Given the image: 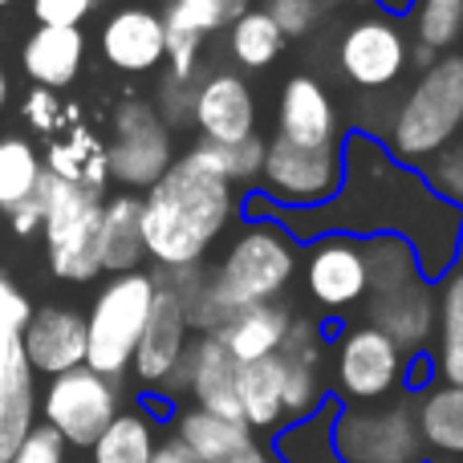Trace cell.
<instances>
[{"instance_id":"6da1fadb","label":"cell","mask_w":463,"mask_h":463,"mask_svg":"<svg viewBox=\"0 0 463 463\" xmlns=\"http://www.w3.org/2000/svg\"><path fill=\"white\" fill-rule=\"evenodd\" d=\"M342 192L313 212H280L272 208V220H280L301 244L317 236H399L411 244L423 277L443 280L459 264L463 252V212L431 192L423 171L402 167L383 138L366 130H345L342 138Z\"/></svg>"},{"instance_id":"7a4b0ae2","label":"cell","mask_w":463,"mask_h":463,"mask_svg":"<svg viewBox=\"0 0 463 463\" xmlns=\"http://www.w3.org/2000/svg\"><path fill=\"white\" fill-rule=\"evenodd\" d=\"M301 252L305 244L280 220H244L216 269L159 272V277L179 293L195 334H220L232 313L280 301L301 272Z\"/></svg>"},{"instance_id":"3957f363","label":"cell","mask_w":463,"mask_h":463,"mask_svg":"<svg viewBox=\"0 0 463 463\" xmlns=\"http://www.w3.org/2000/svg\"><path fill=\"white\" fill-rule=\"evenodd\" d=\"M240 208L244 195H236V187L192 146L151 192H143L146 256L159 264V272L203 269Z\"/></svg>"},{"instance_id":"277c9868","label":"cell","mask_w":463,"mask_h":463,"mask_svg":"<svg viewBox=\"0 0 463 463\" xmlns=\"http://www.w3.org/2000/svg\"><path fill=\"white\" fill-rule=\"evenodd\" d=\"M463 135V49L435 57L402 102L394 106L391 127H386V151L402 167L427 171L435 155H443Z\"/></svg>"},{"instance_id":"5b68a950","label":"cell","mask_w":463,"mask_h":463,"mask_svg":"<svg viewBox=\"0 0 463 463\" xmlns=\"http://www.w3.org/2000/svg\"><path fill=\"white\" fill-rule=\"evenodd\" d=\"M155 297H159V277L143 269L110 277L94 293V305L86 313V366L94 374L118 383L130 370L143 329L151 321Z\"/></svg>"},{"instance_id":"8992f818","label":"cell","mask_w":463,"mask_h":463,"mask_svg":"<svg viewBox=\"0 0 463 463\" xmlns=\"http://www.w3.org/2000/svg\"><path fill=\"white\" fill-rule=\"evenodd\" d=\"M102 192L78 187L45 171L41 179V236L45 260L57 280L86 285L102 277L98 264V228H102Z\"/></svg>"},{"instance_id":"52a82bcc","label":"cell","mask_w":463,"mask_h":463,"mask_svg":"<svg viewBox=\"0 0 463 463\" xmlns=\"http://www.w3.org/2000/svg\"><path fill=\"white\" fill-rule=\"evenodd\" d=\"M407 354L370 321L342 329L329 345V394L342 407L391 402L407 383Z\"/></svg>"},{"instance_id":"ba28073f","label":"cell","mask_w":463,"mask_h":463,"mask_svg":"<svg viewBox=\"0 0 463 463\" xmlns=\"http://www.w3.org/2000/svg\"><path fill=\"white\" fill-rule=\"evenodd\" d=\"M334 451L337 463H431L411 394L378 407H337Z\"/></svg>"},{"instance_id":"9c48e42d","label":"cell","mask_w":463,"mask_h":463,"mask_svg":"<svg viewBox=\"0 0 463 463\" xmlns=\"http://www.w3.org/2000/svg\"><path fill=\"white\" fill-rule=\"evenodd\" d=\"M175 159V135L163 122L159 106L130 98L114 110L110 143H106V175L122 192H151Z\"/></svg>"},{"instance_id":"30bf717a","label":"cell","mask_w":463,"mask_h":463,"mask_svg":"<svg viewBox=\"0 0 463 463\" xmlns=\"http://www.w3.org/2000/svg\"><path fill=\"white\" fill-rule=\"evenodd\" d=\"M342 146L305 151V146H293L272 135L269 146H264V171L256 192L280 212H313L326 208L342 192Z\"/></svg>"},{"instance_id":"8fae6325","label":"cell","mask_w":463,"mask_h":463,"mask_svg":"<svg viewBox=\"0 0 463 463\" xmlns=\"http://www.w3.org/2000/svg\"><path fill=\"white\" fill-rule=\"evenodd\" d=\"M37 411L49 431L61 435L65 448H94L106 427L118 419L122 394L118 383L94 374L90 366H78L70 374L49 378L37 399Z\"/></svg>"},{"instance_id":"7c38bea8","label":"cell","mask_w":463,"mask_h":463,"mask_svg":"<svg viewBox=\"0 0 463 463\" xmlns=\"http://www.w3.org/2000/svg\"><path fill=\"white\" fill-rule=\"evenodd\" d=\"M337 70L362 94H383L411 70V41L399 21L374 13L354 21L337 41Z\"/></svg>"},{"instance_id":"4fadbf2b","label":"cell","mask_w":463,"mask_h":463,"mask_svg":"<svg viewBox=\"0 0 463 463\" xmlns=\"http://www.w3.org/2000/svg\"><path fill=\"white\" fill-rule=\"evenodd\" d=\"M159 277V272H155ZM195 342V329L187 321V309L179 301V293L159 277V297H155L151 321L143 329V342L135 350V378L146 391H163V394H179V378H184V362L187 350Z\"/></svg>"},{"instance_id":"5bb4252c","label":"cell","mask_w":463,"mask_h":463,"mask_svg":"<svg viewBox=\"0 0 463 463\" xmlns=\"http://www.w3.org/2000/svg\"><path fill=\"white\" fill-rule=\"evenodd\" d=\"M305 293L326 313H345L354 305H366L370 293V264H366V240L358 236H317L305 244Z\"/></svg>"},{"instance_id":"9a60e30c","label":"cell","mask_w":463,"mask_h":463,"mask_svg":"<svg viewBox=\"0 0 463 463\" xmlns=\"http://www.w3.org/2000/svg\"><path fill=\"white\" fill-rule=\"evenodd\" d=\"M252 8V0H167L163 29H167V78L200 81V49L208 37L232 29Z\"/></svg>"},{"instance_id":"2e32d148","label":"cell","mask_w":463,"mask_h":463,"mask_svg":"<svg viewBox=\"0 0 463 463\" xmlns=\"http://www.w3.org/2000/svg\"><path fill=\"white\" fill-rule=\"evenodd\" d=\"M366 321L383 329L407 358L431 354L435 342V285L427 277H411L402 285L366 293Z\"/></svg>"},{"instance_id":"e0dca14e","label":"cell","mask_w":463,"mask_h":463,"mask_svg":"<svg viewBox=\"0 0 463 463\" xmlns=\"http://www.w3.org/2000/svg\"><path fill=\"white\" fill-rule=\"evenodd\" d=\"M192 127L200 130V143L236 146L256 135V94L236 70L203 73L192 102Z\"/></svg>"},{"instance_id":"ac0fdd59","label":"cell","mask_w":463,"mask_h":463,"mask_svg":"<svg viewBox=\"0 0 463 463\" xmlns=\"http://www.w3.org/2000/svg\"><path fill=\"white\" fill-rule=\"evenodd\" d=\"M277 138L305 151H329V146H342L345 130L337 118L334 94L326 90V81L313 78V73H293V78L280 86L277 98Z\"/></svg>"},{"instance_id":"d6986e66","label":"cell","mask_w":463,"mask_h":463,"mask_svg":"<svg viewBox=\"0 0 463 463\" xmlns=\"http://www.w3.org/2000/svg\"><path fill=\"white\" fill-rule=\"evenodd\" d=\"M102 57L118 73H151L167 65V29H163V13L146 5H122L106 16L102 24Z\"/></svg>"},{"instance_id":"ffe728a7","label":"cell","mask_w":463,"mask_h":463,"mask_svg":"<svg viewBox=\"0 0 463 463\" xmlns=\"http://www.w3.org/2000/svg\"><path fill=\"white\" fill-rule=\"evenodd\" d=\"M21 350L33 374H70V370L86 366V317L78 309H61V305L33 309L29 326L21 329Z\"/></svg>"},{"instance_id":"44dd1931","label":"cell","mask_w":463,"mask_h":463,"mask_svg":"<svg viewBox=\"0 0 463 463\" xmlns=\"http://www.w3.org/2000/svg\"><path fill=\"white\" fill-rule=\"evenodd\" d=\"M179 391L192 394L195 411L244 423L240 419V362L224 350V342L216 334H195L187 362H184Z\"/></svg>"},{"instance_id":"7402d4cb","label":"cell","mask_w":463,"mask_h":463,"mask_svg":"<svg viewBox=\"0 0 463 463\" xmlns=\"http://www.w3.org/2000/svg\"><path fill=\"white\" fill-rule=\"evenodd\" d=\"M175 439L195 456V463H280L272 448H264L260 435L248 431L236 419H220L208 411H179Z\"/></svg>"},{"instance_id":"603a6c76","label":"cell","mask_w":463,"mask_h":463,"mask_svg":"<svg viewBox=\"0 0 463 463\" xmlns=\"http://www.w3.org/2000/svg\"><path fill=\"white\" fill-rule=\"evenodd\" d=\"M86 61V33L78 24H37L21 49V65L33 86L41 90H65L81 73Z\"/></svg>"},{"instance_id":"cb8c5ba5","label":"cell","mask_w":463,"mask_h":463,"mask_svg":"<svg viewBox=\"0 0 463 463\" xmlns=\"http://www.w3.org/2000/svg\"><path fill=\"white\" fill-rule=\"evenodd\" d=\"M146 260L143 244V195L118 192L102 203V228H98V264L110 277L138 272Z\"/></svg>"},{"instance_id":"d4e9b609","label":"cell","mask_w":463,"mask_h":463,"mask_svg":"<svg viewBox=\"0 0 463 463\" xmlns=\"http://www.w3.org/2000/svg\"><path fill=\"white\" fill-rule=\"evenodd\" d=\"M288 329H293V313H288L280 301H272V305H252V309L232 313L224 326H220L216 337L224 342V350L240 362V366H248V362H260V358L280 354Z\"/></svg>"},{"instance_id":"484cf974","label":"cell","mask_w":463,"mask_h":463,"mask_svg":"<svg viewBox=\"0 0 463 463\" xmlns=\"http://www.w3.org/2000/svg\"><path fill=\"white\" fill-rule=\"evenodd\" d=\"M240 419L256 435H277L285 419V362L280 354L240 366Z\"/></svg>"},{"instance_id":"4316f807","label":"cell","mask_w":463,"mask_h":463,"mask_svg":"<svg viewBox=\"0 0 463 463\" xmlns=\"http://www.w3.org/2000/svg\"><path fill=\"white\" fill-rule=\"evenodd\" d=\"M37 383L24 362V350H16L8 362H0V463L16 456L29 431L37 423Z\"/></svg>"},{"instance_id":"83f0119b","label":"cell","mask_w":463,"mask_h":463,"mask_svg":"<svg viewBox=\"0 0 463 463\" xmlns=\"http://www.w3.org/2000/svg\"><path fill=\"white\" fill-rule=\"evenodd\" d=\"M411 402H415V423L431 459H463V386L431 383Z\"/></svg>"},{"instance_id":"f1b7e54d","label":"cell","mask_w":463,"mask_h":463,"mask_svg":"<svg viewBox=\"0 0 463 463\" xmlns=\"http://www.w3.org/2000/svg\"><path fill=\"white\" fill-rule=\"evenodd\" d=\"M435 378L463 386V264L435 280Z\"/></svg>"},{"instance_id":"f546056e","label":"cell","mask_w":463,"mask_h":463,"mask_svg":"<svg viewBox=\"0 0 463 463\" xmlns=\"http://www.w3.org/2000/svg\"><path fill=\"white\" fill-rule=\"evenodd\" d=\"M342 402L329 399L317 415L288 423L285 431L272 435V456L280 463H337L334 451V415Z\"/></svg>"},{"instance_id":"4dcf8cb0","label":"cell","mask_w":463,"mask_h":463,"mask_svg":"<svg viewBox=\"0 0 463 463\" xmlns=\"http://www.w3.org/2000/svg\"><path fill=\"white\" fill-rule=\"evenodd\" d=\"M90 451H94V463H151L159 451L155 419L146 411H118V419Z\"/></svg>"},{"instance_id":"1f68e13d","label":"cell","mask_w":463,"mask_h":463,"mask_svg":"<svg viewBox=\"0 0 463 463\" xmlns=\"http://www.w3.org/2000/svg\"><path fill=\"white\" fill-rule=\"evenodd\" d=\"M41 179H45V163L37 146L21 135H0V208L13 212L29 203L41 192Z\"/></svg>"},{"instance_id":"d6a6232c","label":"cell","mask_w":463,"mask_h":463,"mask_svg":"<svg viewBox=\"0 0 463 463\" xmlns=\"http://www.w3.org/2000/svg\"><path fill=\"white\" fill-rule=\"evenodd\" d=\"M228 53L240 70H269L285 53V37L264 8H248L228 29Z\"/></svg>"},{"instance_id":"836d02e7","label":"cell","mask_w":463,"mask_h":463,"mask_svg":"<svg viewBox=\"0 0 463 463\" xmlns=\"http://www.w3.org/2000/svg\"><path fill=\"white\" fill-rule=\"evenodd\" d=\"M411 21H415L419 49H427L431 57L456 53L463 37V0H415Z\"/></svg>"},{"instance_id":"e575fe53","label":"cell","mask_w":463,"mask_h":463,"mask_svg":"<svg viewBox=\"0 0 463 463\" xmlns=\"http://www.w3.org/2000/svg\"><path fill=\"white\" fill-rule=\"evenodd\" d=\"M264 146H269V143H264L260 135H252V138H244V143H236V146H208V143H200L195 151H200L232 187H248V184H260Z\"/></svg>"},{"instance_id":"d590c367","label":"cell","mask_w":463,"mask_h":463,"mask_svg":"<svg viewBox=\"0 0 463 463\" xmlns=\"http://www.w3.org/2000/svg\"><path fill=\"white\" fill-rule=\"evenodd\" d=\"M33 309L24 301V293L13 280H0V362H8L21 350V329L29 326Z\"/></svg>"},{"instance_id":"8d00e7d4","label":"cell","mask_w":463,"mask_h":463,"mask_svg":"<svg viewBox=\"0 0 463 463\" xmlns=\"http://www.w3.org/2000/svg\"><path fill=\"white\" fill-rule=\"evenodd\" d=\"M264 13L272 16V24L280 29L285 41H301L309 37L321 24V5L317 0H264Z\"/></svg>"},{"instance_id":"74e56055","label":"cell","mask_w":463,"mask_h":463,"mask_svg":"<svg viewBox=\"0 0 463 463\" xmlns=\"http://www.w3.org/2000/svg\"><path fill=\"white\" fill-rule=\"evenodd\" d=\"M423 175H427V184H431L435 195H443V200L456 203L463 212V135L443 155H435L431 167H427Z\"/></svg>"},{"instance_id":"f35d334b","label":"cell","mask_w":463,"mask_h":463,"mask_svg":"<svg viewBox=\"0 0 463 463\" xmlns=\"http://www.w3.org/2000/svg\"><path fill=\"white\" fill-rule=\"evenodd\" d=\"M8 463H65V443L49 427H33L29 439L16 448V456Z\"/></svg>"},{"instance_id":"ab89813d","label":"cell","mask_w":463,"mask_h":463,"mask_svg":"<svg viewBox=\"0 0 463 463\" xmlns=\"http://www.w3.org/2000/svg\"><path fill=\"white\" fill-rule=\"evenodd\" d=\"M98 0H33V16L41 24H81Z\"/></svg>"},{"instance_id":"60d3db41","label":"cell","mask_w":463,"mask_h":463,"mask_svg":"<svg viewBox=\"0 0 463 463\" xmlns=\"http://www.w3.org/2000/svg\"><path fill=\"white\" fill-rule=\"evenodd\" d=\"M13 232H16V236H29V232H41V192L33 195L29 203L13 208Z\"/></svg>"},{"instance_id":"b9f144b4","label":"cell","mask_w":463,"mask_h":463,"mask_svg":"<svg viewBox=\"0 0 463 463\" xmlns=\"http://www.w3.org/2000/svg\"><path fill=\"white\" fill-rule=\"evenodd\" d=\"M151 463H195V456L175 439V435H171V439H163V443H159V451H155V459H151Z\"/></svg>"},{"instance_id":"7bdbcfd3","label":"cell","mask_w":463,"mask_h":463,"mask_svg":"<svg viewBox=\"0 0 463 463\" xmlns=\"http://www.w3.org/2000/svg\"><path fill=\"white\" fill-rule=\"evenodd\" d=\"M378 8H383V16H391V21H402V16H411L415 0H378Z\"/></svg>"},{"instance_id":"ee69618b","label":"cell","mask_w":463,"mask_h":463,"mask_svg":"<svg viewBox=\"0 0 463 463\" xmlns=\"http://www.w3.org/2000/svg\"><path fill=\"white\" fill-rule=\"evenodd\" d=\"M5 102H8V73H5V65H0V110H5Z\"/></svg>"},{"instance_id":"f6af8a7d","label":"cell","mask_w":463,"mask_h":463,"mask_svg":"<svg viewBox=\"0 0 463 463\" xmlns=\"http://www.w3.org/2000/svg\"><path fill=\"white\" fill-rule=\"evenodd\" d=\"M317 5L326 8V5H350V0H317Z\"/></svg>"},{"instance_id":"bcb514c9","label":"cell","mask_w":463,"mask_h":463,"mask_svg":"<svg viewBox=\"0 0 463 463\" xmlns=\"http://www.w3.org/2000/svg\"><path fill=\"white\" fill-rule=\"evenodd\" d=\"M5 5H13V0H0V8H5Z\"/></svg>"},{"instance_id":"7dc6e473","label":"cell","mask_w":463,"mask_h":463,"mask_svg":"<svg viewBox=\"0 0 463 463\" xmlns=\"http://www.w3.org/2000/svg\"><path fill=\"white\" fill-rule=\"evenodd\" d=\"M459 264H463V252H459Z\"/></svg>"}]
</instances>
